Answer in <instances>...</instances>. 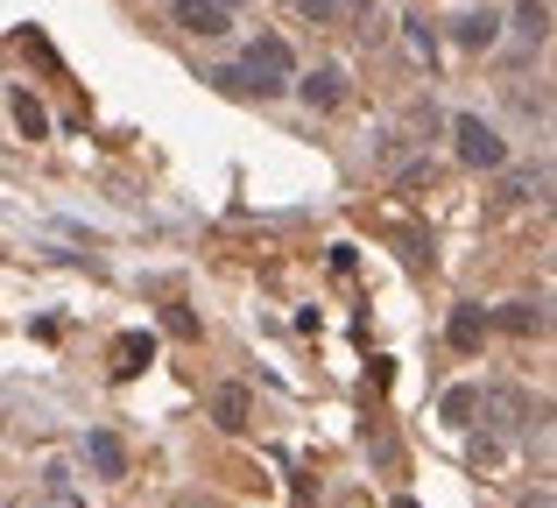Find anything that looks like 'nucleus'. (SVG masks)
I'll list each match as a JSON object with an SVG mask.
<instances>
[{
  "label": "nucleus",
  "instance_id": "nucleus-1",
  "mask_svg": "<svg viewBox=\"0 0 557 508\" xmlns=\"http://www.w3.org/2000/svg\"><path fill=\"white\" fill-rule=\"evenodd\" d=\"M451 141H459V163H473V170H502L508 163V141L494 135L480 113H451Z\"/></svg>",
  "mask_w": 557,
  "mask_h": 508
},
{
  "label": "nucleus",
  "instance_id": "nucleus-2",
  "mask_svg": "<svg viewBox=\"0 0 557 508\" xmlns=\"http://www.w3.org/2000/svg\"><path fill=\"white\" fill-rule=\"evenodd\" d=\"M233 8H240V0H170V14H177L184 36H226Z\"/></svg>",
  "mask_w": 557,
  "mask_h": 508
},
{
  "label": "nucleus",
  "instance_id": "nucleus-3",
  "mask_svg": "<svg viewBox=\"0 0 557 508\" xmlns=\"http://www.w3.org/2000/svg\"><path fill=\"white\" fill-rule=\"evenodd\" d=\"M494 36H502V14L494 8H466L459 22H451V42H459V50H494Z\"/></svg>",
  "mask_w": 557,
  "mask_h": 508
},
{
  "label": "nucleus",
  "instance_id": "nucleus-4",
  "mask_svg": "<svg viewBox=\"0 0 557 508\" xmlns=\"http://www.w3.org/2000/svg\"><path fill=\"white\" fill-rule=\"evenodd\" d=\"M85 459H92L99 481H121L127 473V445L113 438V431H85Z\"/></svg>",
  "mask_w": 557,
  "mask_h": 508
},
{
  "label": "nucleus",
  "instance_id": "nucleus-5",
  "mask_svg": "<svg viewBox=\"0 0 557 508\" xmlns=\"http://www.w3.org/2000/svg\"><path fill=\"white\" fill-rule=\"evenodd\" d=\"M550 191V170L544 163H502V198H544Z\"/></svg>",
  "mask_w": 557,
  "mask_h": 508
},
{
  "label": "nucleus",
  "instance_id": "nucleus-6",
  "mask_svg": "<svg viewBox=\"0 0 557 508\" xmlns=\"http://www.w3.org/2000/svg\"><path fill=\"white\" fill-rule=\"evenodd\" d=\"M289 85H297L311 107H339V99H346V71H339V64H318L311 78H289Z\"/></svg>",
  "mask_w": 557,
  "mask_h": 508
},
{
  "label": "nucleus",
  "instance_id": "nucleus-7",
  "mask_svg": "<svg viewBox=\"0 0 557 508\" xmlns=\"http://www.w3.org/2000/svg\"><path fill=\"white\" fill-rule=\"evenodd\" d=\"M149 360H156V339H149V332H127V339L113 346V374H141Z\"/></svg>",
  "mask_w": 557,
  "mask_h": 508
},
{
  "label": "nucleus",
  "instance_id": "nucleus-8",
  "mask_svg": "<svg viewBox=\"0 0 557 508\" xmlns=\"http://www.w3.org/2000/svg\"><path fill=\"white\" fill-rule=\"evenodd\" d=\"M502 332H516V339H536V332H544V303H502Z\"/></svg>",
  "mask_w": 557,
  "mask_h": 508
},
{
  "label": "nucleus",
  "instance_id": "nucleus-9",
  "mask_svg": "<svg viewBox=\"0 0 557 508\" xmlns=\"http://www.w3.org/2000/svg\"><path fill=\"white\" fill-rule=\"evenodd\" d=\"M516 36H530V42L550 36V0H516Z\"/></svg>",
  "mask_w": 557,
  "mask_h": 508
},
{
  "label": "nucleus",
  "instance_id": "nucleus-10",
  "mask_svg": "<svg viewBox=\"0 0 557 508\" xmlns=\"http://www.w3.org/2000/svg\"><path fill=\"white\" fill-rule=\"evenodd\" d=\"M14 127H22L28 141H42V135H50V113H42V107H36L28 92H14Z\"/></svg>",
  "mask_w": 557,
  "mask_h": 508
},
{
  "label": "nucleus",
  "instance_id": "nucleus-11",
  "mask_svg": "<svg viewBox=\"0 0 557 508\" xmlns=\"http://www.w3.org/2000/svg\"><path fill=\"white\" fill-rule=\"evenodd\" d=\"M212 417H219L226 431H240V424H247V396H240V388H219V396H212Z\"/></svg>",
  "mask_w": 557,
  "mask_h": 508
},
{
  "label": "nucleus",
  "instance_id": "nucleus-12",
  "mask_svg": "<svg viewBox=\"0 0 557 508\" xmlns=\"http://www.w3.org/2000/svg\"><path fill=\"white\" fill-rule=\"evenodd\" d=\"M480 332H487V311H473V303H466V311L451 318V346H480Z\"/></svg>",
  "mask_w": 557,
  "mask_h": 508
},
{
  "label": "nucleus",
  "instance_id": "nucleus-13",
  "mask_svg": "<svg viewBox=\"0 0 557 508\" xmlns=\"http://www.w3.org/2000/svg\"><path fill=\"white\" fill-rule=\"evenodd\" d=\"M403 28H409V50H417L423 64H431V57H437V36H431V22L417 14V22H403Z\"/></svg>",
  "mask_w": 557,
  "mask_h": 508
}]
</instances>
